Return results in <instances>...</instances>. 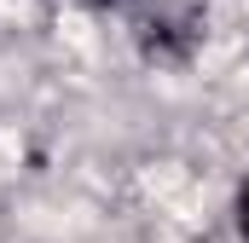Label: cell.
<instances>
[{
	"mask_svg": "<svg viewBox=\"0 0 249 243\" xmlns=\"http://www.w3.org/2000/svg\"><path fill=\"white\" fill-rule=\"evenodd\" d=\"M238 226H244V238H249V185H244V197H238Z\"/></svg>",
	"mask_w": 249,
	"mask_h": 243,
	"instance_id": "obj_1",
	"label": "cell"
},
{
	"mask_svg": "<svg viewBox=\"0 0 249 243\" xmlns=\"http://www.w3.org/2000/svg\"><path fill=\"white\" fill-rule=\"evenodd\" d=\"M99 6H116V0H99Z\"/></svg>",
	"mask_w": 249,
	"mask_h": 243,
	"instance_id": "obj_2",
	"label": "cell"
}]
</instances>
